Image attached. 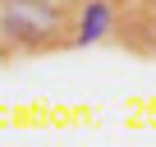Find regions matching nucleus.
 <instances>
[{"mask_svg":"<svg viewBox=\"0 0 156 147\" xmlns=\"http://www.w3.org/2000/svg\"><path fill=\"white\" fill-rule=\"evenodd\" d=\"M119 23V9L115 0H83L78 5V19H73V46H97L115 32Z\"/></svg>","mask_w":156,"mask_h":147,"instance_id":"2","label":"nucleus"},{"mask_svg":"<svg viewBox=\"0 0 156 147\" xmlns=\"http://www.w3.org/2000/svg\"><path fill=\"white\" fill-rule=\"evenodd\" d=\"M83 0H0V60H37L73 46Z\"/></svg>","mask_w":156,"mask_h":147,"instance_id":"1","label":"nucleus"}]
</instances>
